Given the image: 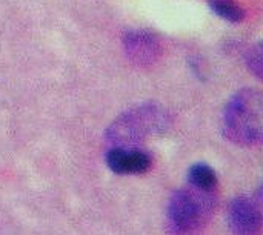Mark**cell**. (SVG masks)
Segmentation results:
<instances>
[{"label":"cell","mask_w":263,"mask_h":235,"mask_svg":"<svg viewBox=\"0 0 263 235\" xmlns=\"http://www.w3.org/2000/svg\"><path fill=\"white\" fill-rule=\"evenodd\" d=\"M247 65L250 68V71L257 77L262 79V45L257 43L256 46H253L248 52H247Z\"/></svg>","instance_id":"9"},{"label":"cell","mask_w":263,"mask_h":235,"mask_svg":"<svg viewBox=\"0 0 263 235\" xmlns=\"http://www.w3.org/2000/svg\"><path fill=\"white\" fill-rule=\"evenodd\" d=\"M214 206L216 191H200L190 185L177 189L168 205V222L173 235L196 232L208 222Z\"/></svg>","instance_id":"3"},{"label":"cell","mask_w":263,"mask_h":235,"mask_svg":"<svg viewBox=\"0 0 263 235\" xmlns=\"http://www.w3.org/2000/svg\"><path fill=\"white\" fill-rule=\"evenodd\" d=\"M170 125L171 115L166 109L157 105H142L117 117L108 128L106 137L117 146H131L162 134Z\"/></svg>","instance_id":"2"},{"label":"cell","mask_w":263,"mask_h":235,"mask_svg":"<svg viewBox=\"0 0 263 235\" xmlns=\"http://www.w3.org/2000/svg\"><path fill=\"white\" fill-rule=\"evenodd\" d=\"M260 199L240 195L231 200L228 209V223L236 235H260L262 214Z\"/></svg>","instance_id":"4"},{"label":"cell","mask_w":263,"mask_h":235,"mask_svg":"<svg viewBox=\"0 0 263 235\" xmlns=\"http://www.w3.org/2000/svg\"><path fill=\"white\" fill-rule=\"evenodd\" d=\"M194 234V232H190V234H180V235H193Z\"/></svg>","instance_id":"10"},{"label":"cell","mask_w":263,"mask_h":235,"mask_svg":"<svg viewBox=\"0 0 263 235\" xmlns=\"http://www.w3.org/2000/svg\"><path fill=\"white\" fill-rule=\"evenodd\" d=\"M188 185L200 191L214 192L217 191V175L211 166L205 163H196L188 171Z\"/></svg>","instance_id":"7"},{"label":"cell","mask_w":263,"mask_h":235,"mask_svg":"<svg viewBox=\"0 0 263 235\" xmlns=\"http://www.w3.org/2000/svg\"><path fill=\"white\" fill-rule=\"evenodd\" d=\"M106 163L116 174H145L153 166V157L139 148L116 146L106 154Z\"/></svg>","instance_id":"6"},{"label":"cell","mask_w":263,"mask_h":235,"mask_svg":"<svg viewBox=\"0 0 263 235\" xmlns=\"http://www.w3.org/2000/svg\"><path fill=\"white\" fill-rule=\"evenodd\" d=\"M123 46L126 57L139 66L154 65L162 55L159 40L146 31H126L123 35Z\"/></svg>","instance_id":"5"},{"label":"cell","mask_w":263,"mask_h":235,"mask_svg":"<svg viewBox=\"0 0 263 235\" xmlns=\"http://www.w3.org/2000/svg\"><path fill=\"white\" fill-rule=\"evenodd\" d=\"M210 6L217 15L233 23H239L245 17L243 9L231 0H210Z\"/></svg>","instance_id":"8"},{"label":"cell","mask_w":263,"mask_h":235,"mask_svg":"<svg viewBox=\"0 0 263 235\" xmlns=\"http://www.w3.org/2000/svg\"><path fill=\"white\" fill-rule=\"evenodd\" d=\"M262 94L245 88L227 103L222 117L223 135L240 146H256L262 142Z\"/></svg>","instance_id":"1"}]
</instances>
